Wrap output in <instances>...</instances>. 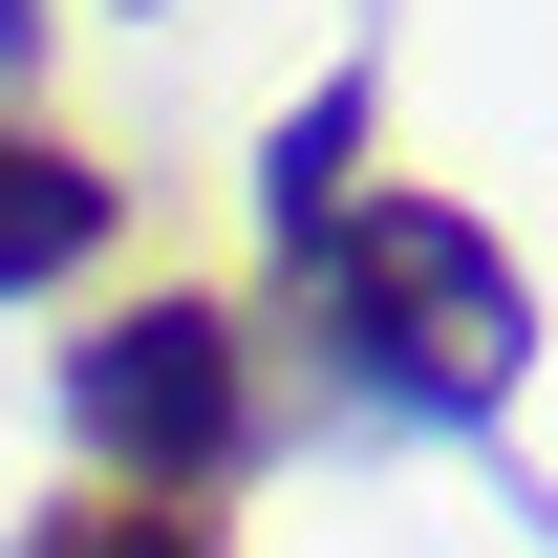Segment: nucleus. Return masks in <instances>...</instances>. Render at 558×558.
I'll use <instances>...</instances> for the list:
<instances>
[{"label":"nucleus","mask_w":558,"mask_h":558,"mask_svg":"<svg viewBox=\"0 0 558 558\" xmlns=\"http://www.w3.org/2000/svg\"><path fill=\"white\" fill-rule=\"evenodd\" d=\"M365 130H387V65H323V86L258 130V236H279V258H301V236L365 194Z\"/></svg>","instance_id":"obj_4"},{"label":"nucleus","mask_w":558,"mask_h":558,"mask_svg":"<svg viewBox=\"0 0 558 558\" xmlns=\"http://www.w3.org/2000/svg\"><path fill=\"white\" fill-rule=\"evenodd\" d=\"M22 44H44V0H0V65H22Z\"/></svg>","instance_id":"obj_6"},{"label":"nucleus","mask_w":558,"mask_h":558,"mask_svg":"<svg viewBox=\"0 0 558 558\" xmlns=\"http://www.w3.org/2000/svg\"><path fill=\"white\" fill-rule=\"evenodd\" d=\"M279 279H301V323H323V387L387 409V429H494L537 387V279L451 194H344Z\"/></svg>","instance_id":"obj_1"},{"label":"nucleus","mask_w":558,"mask_h":558,"mask_svg":"<svg viewBox=\"0 0 558 558\" xmlns=\"http://www.w3.org/2000/svg\"><path fill=\"white\" fill-rule=\"evenodd\" d=\"M22 558H236V537H215L194 494H65V515H44Z\"/></svg>","instance_id":"obj_5"},{"label":"nucleus","mask_w":558,"mask_h":558,"mask_svg":"<svg viewBox=\"0 0 558 558\" xmlns=\"http://www.w3.org/2000/svg\"><path fill=\"white\" fill-rule=\"evenodd\" d=\"M108 236H130V172L0 108V301H65V279L108 258Z\"/></svg>","instance_id":"obj_3"},{"label":"nucleus","mask_w":558,"mask_h":558,"mask_svg":"<svg viewBox=\"0 0 558 558\" xmlns=\"http://www.w3.org/2000/svg\"><path fill=\"white\" fill-rule=\"evenodd\" d=\"M65 451L108 494H215L258 473V323L215 301V279H150L65 344Z\"/></svg>","instance_id":"obj_2"}]
</instances>
